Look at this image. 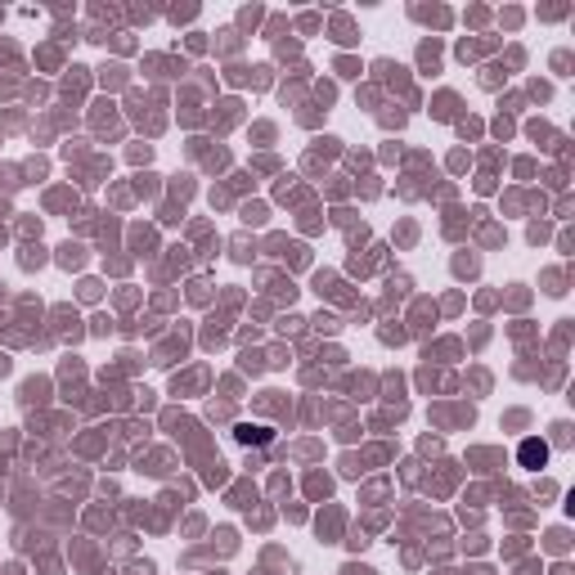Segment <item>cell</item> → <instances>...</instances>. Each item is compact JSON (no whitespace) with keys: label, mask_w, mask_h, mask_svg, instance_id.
Returning a JSON list of instances; mask_svg holds the SVG:
<instances>
[{"label":"cell","mask_w":575,"mask_h":575,"mask_svg":"<svg viewBox=\"0 0 575 575\" xmlns=\"http://www.w3.org/2000/svg\"><path fill=\"white\" fill-rule=\"evenodd\" d=\"M270 436H274L270 427H253V423L238 427V441H243V445H270Z\"/></svg>","instance_id":"cell-2"},{"label":"cell","mask_w":575,"mask_h":575,"mask_svg":"<svg viewBox=\"0 0 575 575\" xmlns=\"http://www.w3.org/2000/svg\"><path fill=\"white\" fill-rule=\"evenodd\" d=\"M517 463H521L526 472H540V468L549 463V441H540V436L521 441V445H517Z\"/></svg>","instance_id":"cell-1"}]
</instances>
